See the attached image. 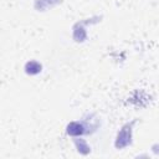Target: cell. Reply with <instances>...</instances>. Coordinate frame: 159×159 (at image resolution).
<instances>
[{"label": "cell", "mask_w": 159, "mask_h": 159, "mask_svg": "<svg viewBox=\"0 0 159 159\" xmlns=\"http://www.w3.org/2000/svg\"><path fill=\"white\" fill-rule=\"evenodd\" d=\"M129 142H130V128L128 129V127H125V128H123V129L119 132L116 145H117V148H123V147H125Z\"/></svg>", "instance_id": "obj_1"}, {"label": "cell", "mask_w": 159, "mask_h": 159, "mask_svg": "<svg viewBox=\"0 0 159 159\" xmlns=\"http://www.w3.org/2000/svg\"><path fill=\"white\" fill-rule=\"evenodd\" d=\"M67 133L70 135H80L83 133V127L80 124V123H76V122H72L68 124L67 127Z\"/></svg>", "instance_id": "obj_2"}, {"label": "cell", "mask_w": 159, "mask_h": 159, "mask_svg": "<svg viewBox=\"0 0 159 159\" xmlns=\"http://www.w3.org/2000/svg\"><path fill=\"white\" fill-rule=\"evenodd\" d=\"M40 70H41V66H40L37 62H34V61H31V62H29V63L26 65V71H27L29 73H31V75H35V73H37Z\"/></svg>", "instance_id": "obj_3"}, {"label": "cell", "mask_w": 159, "mask_h": 159, "mask_svg": "<svg viewBox=\"0 0 159 159\" xmlns=\"http://www.w3.org/2000/svg\"><path fill=\"white\" fill-rule=\"evenodd\" d=\"M76 144H77V147L80 148L78 150H81L82 153H87V152H88V147H87V144H86L82 139H80V142L76 140Z\"/></svg>", "instance_id": "obj_4"}]
</instances>
